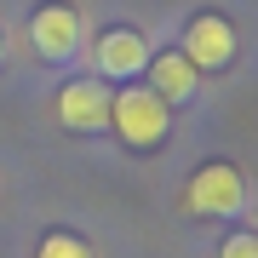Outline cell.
Listing matches in <instances>:
<instances>
[{
	"instance_id": "obj_9",
	"label": "cell",
	"mask_w": 258,
	"mask_h": 258,
	"mask_svg": "<svg viewBox=\"0 0 258 258\" xmlns=\"http://www.w3.org/2000/svg\"><path fill=\"white\" fill-rule=\"evenodd\" d=\"M218 258H258V230H235V235H224Z\"/></svg>"
},
{
	"instance_id": "obj_1",
	"label": "cell",
	"mask_w": 258,
	"mask_h": 258,
	"mask_svg": "<svg viewBox=\"0 0 258 258\" xmlns=\"http://www.w3.org/2000/svg\"><path fill=\"white\" fill-rule=\"evenodd\" d=\"M109 126L126 149H155L172 132V103L149 81H126L120 92H109Z\"/></svg>"
},
{
	"instance_id": "obj_5",
	"label": "cell",
	"mask_w": 258,
	"mask_h": 258,
	"mask_svg": "<svg viewBox=\"0 0 258 258\" xmlns=\"http://www.w3.org/2000/svg\"><path fill=\"white\" fill-rule=\"evenodd\" d=\"M92 63H98V81H144V63H149V40L138 29H103L98 46H92Z\"/></svg>"
},
{
	"instance_id": "obj_7",
	"label": "cell",
	"mask_w": 258,
	"mask_h": 258,
	"mask_svg": "<svg viewBox=\"0 0 258 258\" xmlns=\"http://www.w3.org/2000/svg\"><path fill=\"white\" fill-rule=\"evenodd\" d=\"M144 75H149V86H155L166 103H189L195 86H201V69H195L184 52H155V57L144 63Z\"/></svg>"
},
{
	"instance_id": "obj_8",
	"label": "cell",
	"mask_w": 258,
	"mask_h": 258,
	"mask_svg": "<svg viewBox=\"0 0 258 258\" xmlns=\"http://www.w3.org/2000/svg\"><path fill=\"white\" fill-rule=\"evenodd\" d=\"M35 258H98V252L86 247V235H75V230H46L40 247H35Z\"/></svg>"
},
{
	"instance_id": "obj_2",
	"label": "cell",
	"mask_w": 258,
	"mask_h": 258,
	"mask_svg": "<svg viewBox=\"0 0 258 258\" xmlns=\"http://www.w3.org/2000/svg\"><path fill=\"white\" fill-rule=\"evenodd\" d=\"M184 207L195 218H235L241 207H247V178H241L235 161H207L189 172L184 184Z\"/></svg>"
},
{
	"instance_id": "obj_6",
	"label": "cell",
	"mask_w": 258,
	"mask_h": 258,
	"mask_svg": "<svg viewBox=\"0 0 258 258\" xmlns=\"http://www.w3.org/2000/svg\"><path fill=\"white\" fill-rule=\"evenodd\" d=\"M178 52H184L201 75L230 69V57H235V29H230V18H218V12H201V18H189L184 46H178Z\"/></svg>"
},
{
	"instance_id": "obj_10",
	"label": "cell",
	"mask_w": 258,
	"mask_h": 258,
	"mask_svg": "<svg viewBox=\"0 0 258 258\" xmlns=\"http://www.w3.org/2000/svg\"><path fill=\"white\" fill-rule=\"evenodd\" d=\"M0 63H6V29H0Z\"/></svg>"
},
{
	"instance_id": "obj_4",
	"label": "cell",
	"mask_w": 258,
	"mask_h": 258,
	"mask_svg": "<svg viewBox=\"0 0 258 258\" xmlns=\"http://www.w3.org/2000/svg\"><path fill=\"white\" fill-rule=\"evenodd\" d=\"M57 120L69 132H109V81L86 75V81H63V92L52 98Z\"/></svg>"
},
{
	"instance_id": "obj_3",
	"label": "cell",
	"mask_w": 258,
	"mask_h": 258,
	"mask_svg": "<svg viewBox=\"0 0 258 258\" xmlns=\"http://www.w3.org/2000/svg\"><path fill=\"white\" fill-rule=\"evenodd\" d=\"M29 46H35V57H46V63H69L81 52V12L63 6V0H46L29 18Z\"/></svg>"
}]
</instances>
